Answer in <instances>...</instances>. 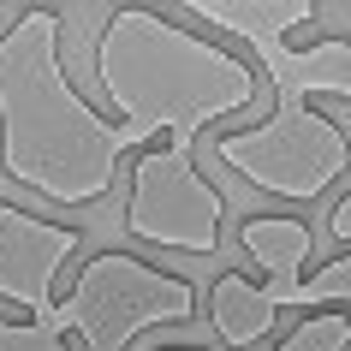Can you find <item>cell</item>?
<instances>
[{
	"label": "cell",
	"mask_w": 351,
	"mask_h": 351,
	"mask_svg": "<svg viewBox=\"0 0 351 351\" xmlns=\"http://www.w3.org/2000/svg\"><path fill=\"white\" fill-rule=\"evenodd\" d=\"M131 143L66 77V19L24 6L0 30V173L54 208H90L119 185Z\"/></svg>",
	"instance_id": "1"
},
{
	"label": "cell",
	"mask_w": 351,
	"mask_h": 351,
	"mask_svg": "<svg viewBox=\"0 0 351 351\" xmlns=\"http://www.w3.org/2000/svg\"><path fill=\"white\" fill-rule=\"evenodd\" d=\"M95 90L131 149H155V137H173V149H197V137L221 131V119L256 108L250 60L155 6L108 12L95 36Z\"/></svg>",
	"instance_id": "2"
},
{
	"label": "cell",
	"mask_w": 351,
	"mask_h": 351,
	"mask_svg": "<svg viewBox=\"0 0 351 351\" xmlns=\"http://www.w3.org/2000/svg\"><path fill=\"white\" fill-rule=\"evenodd\" d=\"M179 19H203L215 30H232L239 42H250V54L262 60L274 90H298L304 101L310 95H333L351 113V36L304 42V48L286 42V30L322 19L315 0H179ZM328 239L351 244V197L333 208Z\"/></svg>",
	"instance_id": "3"
},
{
	"label": "cell",
	"mask_w": 351,
	"mask_h": 351,
	"mask_svg": "<svg viewBox=\"0 0 351 351\" xmlns=\"http://www.w3.org/2000/svg\"><path fill=\"white\" fill-rule=\"evenodd\" d=\"M197 315V280L149 268L125 250H101L77 268L54 304V333H77L84 351H131L149 328H185Z\"/></svg>",
	"instance_id": "4"
},
{
	"label": "cell",
	"mask_w": 351,
	"mask_h": 351,
	"mask_svg": "<svg viewBox=\"0 0 351 351\" xmlns=\"http://www.w3.org/2000/svg\"><path fill=\"white\" fill-rule=\"evenodd\" d=\"M208 149H215V167L239 173L244 185L268 191V197H286V203H315L351 167L346 125L315 113L298 90H274V119L244 131H215Z\"/></svg>",
	"instance_id": "5"
},
{
	"label": "cell",
	"mask_w": 351,
	"mask_h": 351,
	"mask_svg": "<svg viewBox=\"0 0 351 351\" xmlns=\"http://www.w3.org/2000/svg\"><path fill=\"white\" fill-rule=\"evenodd\" d=\"M221 221H226V197L221 185L203 179L197 149L155 143L137 155L125 215H119L125 239L155 244V250H185V256H215L221 250Z\"/></svg>",
	"instance_id": "6"
},
{
	"label": "cell",
	"mask_w": 351,
	"mask_h": 351,
	"mask_svg": "<svg viewBox=\"0 0 351 351\" xmlns=\"http://www.w3.org/2000/svg\"><path fill=\"white\" fill-rule=\"evenodd\" d=\"M315 304H333V310L351 315V256H333L315 280L304 274L292 286H262L250 274H221L208 286V328H215L221 346L244 351L256 339H268L280 310H315Z\"/></svg>",
	"instance_id": "7"
},
{
	"label": "cell",
	"mask_w": 351,
	"mask_h": 351,
	"mask_svg": "<svg viewBox=\"0 0 351 351\" xmlns=\"http://www.w3.org/2000/svg\"><path fill=\"white\" fill-rule=\"evenodd\" d=\"M84 232L60 221H36L30 208L0 203V298L30 310L36 328H54V280L77 256Z\"/></svg>",
	"instance_id": "8"
},
{
	"label": "cell",
	"mask_w": 351,
	"mask_h": 351,
	"mask_svg": "<svg viewBox=\"0 0 351 351\" xmlns=\"http://www.w3.org/2000/svg\"><path fill=\"white\" fill-rule=\"evenodd\" d=\"M239 239L250 250V262L268 274V286L304 280V256H310V226L304 221H292V215H250L239 226Z\"/></svg>",
	"instance_id": "9"
},
{
	"label": "cell",
	"mask_w": 351,
	"mask_h": 351,
	"mask_svg": "<svg viewBox=\"0 0 351 351\" xmlns=\"http://www.w3.org/2000/svg\"><path fill=\"white\" fill-rule=\"evenodd\" d=\"M274 351H351V315L346 310H310Z\"/></svg>",
	"instance_id": "10"
},
{
	"label": "cell",
	"mask_w": 351,
	"mask_h": 351,
	"mask_svg": "<svg viewBox=\"0 0 351 351\" xmlns=\"http://www.w3.org/2000/svg\"><path fill=\"white\" fill-rule=\"evenodd\" d=\"M0 351H72V346H66V333H54V328L6 322V315H0Z\"/></svg>",
	"instance_id": "11"
},
{
	"label": "cell",
	"mask_w": 351,
	"mask_h": 351,
	"mask_svg": "<svg viewBox=\"0 0 351 351\" xmlns=\"http://www.w3.org/2000/svg\"><path fill=\"white\" fill-rule=\"evenodd\" d=\"M173 351H197V346H173Z\"/></svg>",
	"instance_id": "12"
}]
</instances>
